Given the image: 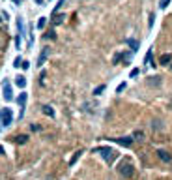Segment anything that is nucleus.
Here are the masks:
<instances>
[{"mask_svg":"<svg viewBox=\"0 0 172 180\" xmlns=\"http://www.w3.org/2000/svg\"><path fill=\"white\" fill-rule=\"evenodd\" d=\"M94 152H99V154L103 156V160H105V162H109V163L114 160V154H116V152H114L112 148H109V146H99V148H95Z\"/></svg>","mask_w":172,"mask_h":180,"instance_id":"1","label":"nucleus"},{"mask_svg":"<svg viewBox=\"0 0 172 180\" xmlns=\"http://www.w3.org/2000/svg\"><path fill=\"white\" fill-rule=\"evenodd\" d=\"M133 173H135V169H133V165L129 162H124V163L120 165V174L124 176V178H131Z\"/></svg>","mask_w":172,"mask_h":180,"instance_id":"2","label":"nucleus"},{"mask_svg":"<svg viewBox=\"0 0 172 180\" xmlns=\"http://www.w3.org/2000/svg\"><path fill=\"white\" fill-rule=\"evenodd\" d=\"M11 118H13V117H11V109H8V107L2 109V124H4V126H10V124H11Z\"/></svg>","mask_w":172,"mask_h":180,"instance_id":"3","label":"nucleus"},{"mask_svg":"<svg viewBox=\"0 0 172 180\" xmlns=\"http://www.w3.org/2000/svg\"><path fill=\"white\" fill-rule=\"evenodd\" d=\"M110 141H114V143H118L122 146H131L133 145V139L131 137H116V139H110Z\"/></svg>","mask_w":172,"mask_h":180,"instance_id":"4","label":"nucleus"},{"mask_svg":"<svg viewBox=\"0 0 172 180\" xmlns=\"http://www.w3.org/2000/svg\"><path fill=\"white\" fill-rule=\"evenodd\" d=\"M4 100L6 101H11L13 100V94H11V86L8 81H4Z\"/></svg>","mask_w":172,"mask_h":180,"instance_id":"5","label":"nucleus"},{"mask_svg":"<svg viewBox=\"0 0 172 180\" xmlns=\"http://www.w3.org/2000/svg\"><path fill=\"white\" fill-rule=\"evenodd\" d=\"M47 56H49V47H43V51H41L39 56H38V66H43L45 60H47Z\"/></svg>","mask_w":172,"mask_h":180,"instance_id":"6","label":"nucleus"},{"mask_svg":"<svg viewBox=\"0 0 172 180\" xmlns=\"http://www.w3.org/2000/svg\"><path fill=\"white\" fill-rule=\"evenodd\" d=\"M157 156L161 158L163 162H170V160H172V156H170L168 152H165V150H157Z\"/></svg>","mask_w":172,"mask_h":180,"instance_id":"7","label":"nucleus"},{"mask_svg":"<svg viewBox=\"0 0 172 180\" xmlns=\"http://www.w3.org/2000/svg\"><path fill=\"white\" fill-rule=\"evenodd\" d=\"M126 45H129L133 53H135V51L138 49V41H137V39H131V38H129V39H126Z\"/></svg>","mask_w":172,"mask_h":180,"instance_id":"8","label":"nucleus"},{"mask_svg":"<svg viewBox=\"0 0 172 180\" xmlns=\"http://www.w3.org/2000/svg\"><path fill=\"white\" fill-rule=\"evenodd\" d=\"M15 84H17L19 88H24V86H26V79H24L22 75H17V77H15Z\"/></svg>","mask_w":172,"mask_h":180,"instance_id":"9","label":"nucleus"},{"mask_svg":"<svg viewBox=\"0 0 172 180\" xmlns=\"http://www.w3.org/2000/svg\"><path fill=\"white\" fill-rule=\"evenodd\" d=\"M13 141H15L17 145H24V143L28 141V135H17V137H15Z\"/></svg>","mask_w":172,"mask_h":180,"instance_id":"10","label":"nucleus"},{"mask_svg":"<svg viewBox=\"0 0 172 180\" xmlns=\"http://www.w3.org/2000/svg\"><path fill=\"white\" fill-rule=\"evenodd\" d=\"M122 58H126V60H127L129 56H126L124 53H116V55H114V58H112V64H120V60H122Z\"/></svg>","mask_w":172,"mask_h":180,"instance_id":"11","label":"nucleus"},{"mask_svg":"<svg viewBox=\"0 0 172 180\" xmlns=\"http://www.w3.org/2000/svg\"><path fill=\"white\" fill-rule=\"evenodd\" d=\"M172 62V56L170 55H163L161 58H159V64H163V66H166V64H170Z\"/></svg>","mask_w":172,"mask_h":180,"instance_id":"12","label":"nucleus"},{"mask_svg":"<svg viewBox=\"0 0 172 180\" xmlns=\"http://www.w3.org/2000/svg\"><path fill=\"white\" fill-rule=\"evenodd\" d=\"M81 154H82V150H79V152H75V156H73L71 158V160H69V165L73 167V165H75L77 163V160H79V158H81Z\"/></svg>","mask_w":172,"mask_h":180,"instance_id":"13","label":"nucleus"},{"mask_svg":"<svg viewBox=\"0 0 172 180\" xmlns=\"http://www.w3.org/2000/svg\"><path fill=\"white\" fill-rule=\"evenodd\" d=\"M43 112H45L47 117H54V111H53L51 105H45V107H43Z\"/></svg>","mask_w":172,"mask_h":180,"instance_id":"14","label":"nucleus"},{"mask_svg":"<svg viewBox=\"0 0 172 180\" xmlns=\"http://www.w3.org/2000/svg\"><path fill=\"white\" fill-rule=\"evenodd\" d=\"M17 101H19L21 109H24V101H26V94H24V92H21V96L17 98Z\"/></svg>","mask_w":172,"mask_h":180,"instance_id":"15","label":"nucleus"},{"mask_svg":"<svg viewBox=\"0 0 172 180\" xmlns=\"http://www.w3.org/2000/svg\"><path fill=\"white\" fill-rule=\"evenodd\" d=\"M45 25H47V17H39V21H38V28H39V30H43V28H45Z\"/></svg>","mask_w":172,"mask_h":180,"instance_id":"16","label":"nucleus"},{"mask_svg":"<svg viewBox=\"0 0 172 180\" xmlns=\"http://www.w3.org/2000/svg\"><path fill=\"white\" fill-rule=\"evenodd\" d=\"M64 4H66V0H58V4H56V6H54V10H53V13H54V15H56V13H58V10H60V8H62V6H64Z\"/></svg>","mask_w":172,"mask_h":180,"instance_id":"17","label":"nucleus"},{"mask_svg":"<svg viewBox=\"0 0 172 180\" xmlns=\"http://www.w3.org/2000/svg\"><path fill=\"white\" fill-rule=\"evenodd\" d=\"M152 49H148V53H146V56H144V64H150V60H152Z\"/></svg>","mask_w":172,"mask_h":180,"instance_id":"18","label":"nucleus"},{"mask_svg":"<svg viewBox=\"0 0 172 180\" xmlns=\"http://www.w3.org/2000/svg\"><path fill=\"white\" fill-rule=\"evenodd\" d=\"M126 86H127L126 83H120V84H118V88H116V94H122V92L126 90Z\"/></svg>","mask_w":172,"mask_h":180,"instance_id":"19","label":"nucleus"},{"mask_svg":"<svg viewBox=\"0 0 172 180\" xmlns=\"http://www.w3.org/2000/svg\"><path fill=\"white\" fill-rule=\"evenodd\" d=\"M103 90H105V84H99V86H97V88L94 90V94H95V96H99V94L103 92Z\"/></svg>","mask_w":172,"mask_h":180,"instance_id":"20","label":"nucleus"},{"mask_svg":"<svg viewBox=\"0 0 172 180\" xmlns=\"http://www.w3.org/2000/svg\"><path fill=\"white\" fill-rule=\"evenodd\" d=\"M45 38H47V39H54V30H49V32L45 34Z\"/></svg>","mask_w":172,"mask_h":180,"instance_id":"21","label":"nucleus"},{"mask_svg":"<svg viewBox=\"0 0 172 180\" xmlns=\"http://www.w3.org/2000/svg\"><path fill=\"white\" fill-rule=\"evenodd\" d=\"M140 73V70H138V68H135V70H131V79H135L137 75Z\"/></svg>","mask_w":172,"mask_h":180,"instance_id":"22","label":"nucleus"},{"mask_svg":"<svg viewBox=\"0 0 172 180\" xmlns=\"http://www.w3.org/2000/svg\"><path fill=\"white\" fill-rule=\"evenodd\" d=\"M64 19H66V17H64V15H58V17H56V19H54V25H60V22H62V21H64Z\"/></svg>","mask_w":172,"mask_h":180,"instance_id":"23","label":"nucleus"},{"mask_svg":"<svg viewBox=\"0 0 172 180\" xmlns=\"http://www.w3.org/2000/svg\"><path fill=\"white\" fill-rule=\"evenodd\" d=\"M21 62H22V60H21V56H17V58L13 60V66H15V68H19V66H21Z\"/></svg>","mask_w":172,"mask_h":180,"instance_id":"24","label":"nucleus"},{"mask_svg":"<svg viewBox=\"0 0 172 180\" xmlns=\"http://www.w3.org/2000/svg\"><path fill=\"white\" fill-rule=\"evenodd\" d=\"M152 81H150V84H159L161 81H159V77H150Z\"/></svg>","mask_w":172,"mask_h":180,"instance_id":"25","label":"nucleus"},{"mask_svg":"<svg viewBox=\"0 0 172 180\" xmlns=\"http://www.w3.org/2000/svg\"><path fill=\"white\" fill-rule=\"evenodd\" d=\"M168 2H170V0H161V4H159V6H161V8H163V10H165V8H166V6H168Z\"/></svg>","mask_w":172,"mask_h":180,"instance_id":"26","label":"nucleus"},{"mask_svg":"<svg viewBox=\"0 0 172 180\" xmlns=\"http://www.w3.org/2000/svg\"><path fill=\"white\" fill-rule=\"evenodd\" d=\"M154 19H155V17H154V13H152V15H150V21H148V27H150V28L154 27Z\"/></svg>","mask_w":172,"mask_h":180,"instance_id":"27","label":"nucleus"},{"mask_svg":"<svg viewBox=\"0 0 172 180\" xmlns=\"http://www.w3.org/2000/svg\"><path fill=\"white\" fill-rule=\"evenodd\" d=\"M0 154H4V148H2V146H0Z\"/></svg>","mask_w":172,"mask_h":180,"instance_id":"28","label":"nucleus"},{"mask_svg":"<svg viewBox=\"0 0 172 180\" xmlns=\"http://www.w3.org/2000/svg\"><path fill=\"white\" fill-rule=\"evenodd\" d=\"M13 2H15V4H19V2H21V0H13Z\"/></svg>","mask_w":172,"mask_h":180,"instance_id":"29","label":"nucleus"},{"mask_svg":"<svg viewBox=\"0 0 172 180\" xmlns=\"http://www.w3.org/2000/svg\"><path fill=\"white\" fill-rule=\"evenodd\" d=\"M0 120H2V112H0Z\"/></svg>","mask_w":172,"mask_h":180,"instance_id":"30","label":"nucleus"}]
</instances>
